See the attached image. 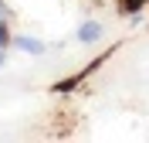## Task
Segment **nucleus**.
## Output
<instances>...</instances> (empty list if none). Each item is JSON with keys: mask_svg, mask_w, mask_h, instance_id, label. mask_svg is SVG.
Here are the masks:
<instances>
[{"mask_svg": "<svg viewBox=\"0 0 149 143\" xmlns=\"http://www.w3.org/2000/svg\"><path fill=\"white\" fill-rule=\"evenodd\" d=\"M10 44L14 48H20L24 55H44V44L37 38H27V34H17V38H10Z\"/></svg>", "mask_w": 149, "mask_h": 143, "instance_id": "1", "label": "nucleus"}, {"mask_svg": "<svg viewBox=\"0 0 149 143\" xmlns=\"http://www.w3.org/2000/svg\"><path fill=\"white\" fill-rule=\"evenodd\" d=\"M102 38V24L98 20H85L81 27H78V41L81 44H92V41H98Z\"/></svg>", "mask_w": 149, "mask_h": 143, "instance_id": "2", "label": "nucleus"}, {"mask_svg": "<svg viewBox=\"0 0 149 143\" xmlns=\"http://www.w3.org/2000/svg\"><path fill=\"white\" fill-rule=\"evenodd\" d=\"M10 44V31H7V20H0V48Z\"/></svg>", "mask_w": 149, "mask_h": 143, "instance_id": "3", "label": "nucleus"}, {"mask_svg": "<svg viewBox=\"0 0 149 143\" xmlns=\"http://www.w3.org/2000/svg\"><path fill=\"white\" fill-rule=\"evenodd\" d=\"M0 68H3V48H0Z\"/></svg>", "mask_w": 149, "mask_h": 143, "instance_id": "4", "label": "nucleus"}]
</instances>
